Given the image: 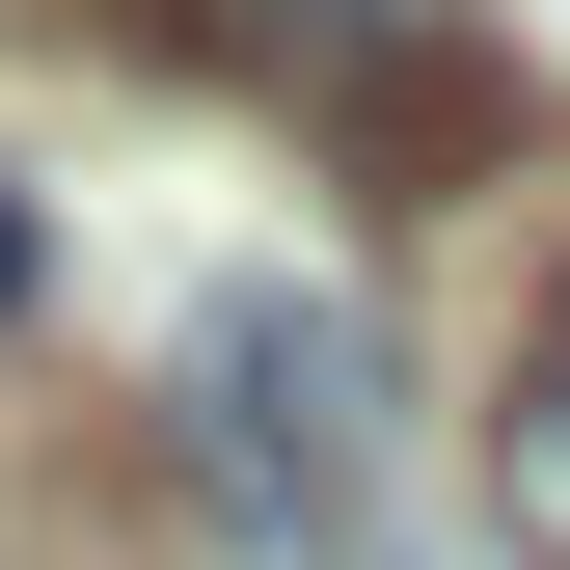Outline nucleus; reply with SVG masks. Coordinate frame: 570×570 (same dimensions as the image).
Masks as SVG:
<instances>
[{
	"label": "nucleus",
	"mask_w": 570,
	"mask_h": 570,
	"mask_svg": "<svg viewBox=\"0 0 570 570\" xmlns=\"http://www.w3.org/2000/svg\"><path fill=\"white\" fill-rule=\"evenodd\" d=\"M164 407H190V489H218V543L272 570H381V326L326 299V272H218L164 353Z\"/></svg>",
	"instance_id": "1"
},
{
	"label": "nucleus",
	"mask_w": 570,
	"mask_h": 570,
	"mask_svg": "<svg viewBox=\"0 0 570 570\" xmlns=\"http://www.w3.org/2000/svg\"><path fill=\"white\" fill-rule=\"evenodd\" d=\"M164 28L218 55V82H272L299 136H353V109H407V82L462 55V0H164Z\"/></svg>",
	"instance_id": "2"
},
{
	"label": "nucleus",
	"mask_w": 570,
	"mask_h": 570,
	"mask_svg": "<svg viewBox=\"0 0 570 570\" xmlns=\"http://www.w3.org/2000/svg\"><path fill=\"white\" fill-rule=\"evenodd\" d=\"M489 517H517V570H570V272H543L517 381H489Z\"/></svg>",
	"instance_id": "3"
},
{
	"label": "nucleus",
	"mask_w": 570,
	"mask_h": 570,
	"mask_svg": "<svg viewBox=\"0 0 570 570\" xmlns=\"http://www.w3.org/2000/svg\"><path fill=\"white\" fill-rule=\"evenodd\" d=\"M28 272H55V218H28V190H0V326H28Z\"/></svg>",
	"instance_id": "4"
}]
</instances>
